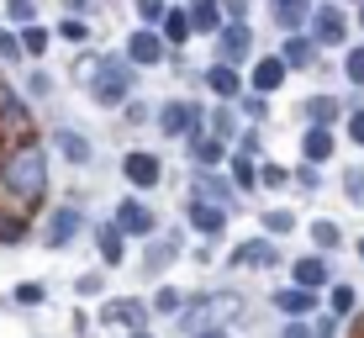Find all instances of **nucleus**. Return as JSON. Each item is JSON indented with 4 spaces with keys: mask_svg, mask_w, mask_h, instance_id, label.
Listing matches in <instances>:
<instances>
[{
    "mask_svg": "<svg viewBox=\"0 0 364 338\" xmlns=\"http://www.w3.org/2000/svg\"><path fill=\"white\" fill-rule=\"evenodd\" d=\"M0 185H6V196L16 206H37L48 196V154H43L37 137L6 148V159H0Z\"/></svg>",
    "mask_w": 364,
    "mask_h": 338,
    "instance_id": "obj_1",
    "label": "nucleus"
},
{
    "mask_svg": "<svg viewBox=\"0 0 364 338\" xmlns=\"http://www.w3.org/2000/svg\"><path fill=\"white\" fill-rule=\"evenodd\" d=\"M85 85H90V101L95 106H122L132 95V64H127V58H100L95 74Z\"/></svg>",
    "mask_w": 364,
    "mask_h": 338,
    "instance_id": "obj_2",
    "label": "nucleus"
},
{
    "mask_svg": "<svg viewBox=\"0 0 364 338\" xmlns=\"http://www.w3.org/2000/svg\"><path fill=\"white\" fill-rule=\"evenodd\" d=\"M232 317H243V302H237L232 291H217V296H206V302H196L191 312H185L191 333H228Z\"/></svg>",
    "mask_w": 364,
    "mask_h": 338,
    "instance_id": "obj_3",
    "label": "nucleus"
},
{
    "mask_svg": "<svg viewBox=\"0 0 364 338\" xmlns=\"http://www.w3.org/2000/svg\"><path fill=\"white\" fill-rule=\"evenodd\" d=\"M0 137H6V143H27L32 137V106L21 101L11 85H0Z\"/></svg>",
    "mask_w": 364,
    "mask_h": 338,
    "instance_id": "obj_4",
    "label": "nucleus"
},
{
    "mask_svg": "<svg viewBox=\"0 0 364 338\" xmlns=\"http://www.w3.org/2000/svg\"><path fill=\"white\" fill-rule=\"evenodd\" d=\"M111 228H117L122 238H154V233H159V217L148 211V201L127 196V201H117V217H111Z\"/></svg>",
    "mask_w": 364,
    "mask_h": 338,
    "instance_id": "obj_5",
    "label": "nucleus"
},
{
    "mask_svg": "<svg viewBox=\"0 0 364 338\" xmlns=\"http://www.w3.org/2000/svg\"><path fill=\"white\" fill-rule=\"evenodd\" d=\"M80 233H85V217L74 206H53V211H48V222H43V243L48 248H69Z\"/></svg>",
    "mask_w": 364,
    "mask_h": 338,
    "instance_id": "obj_6",
    "label": "nucleus"
},
{
    "mask_svg": "<svg viewBox=\"0 0 364 338\" xmlns=\"http://www.w3.org/2000/svg\"><path fill=\"white\" fill-rule=\"evenodd\" d=\"M217 64H228V69H237L248 53H254V32H248V21H228V27L217 32Z\"/></svg>",
    "mask_w": 364,
    "mask_h": 338,
    "instance_id": "obj_7",
    "label": "nucleus"
},
{
    "mask_svg": "<svg viewBox=\"0 0 364 338\" xmlns=\"http://www.w3.org/2000/svg\"><path fill=\"white\" fill-rule=\"evenodd\" d=\"M306 27H311V43H328V48H333V43H343V37H348V16L328 0V6H311V21H306Z\"/></svg>",
    "mask_w": 364,
    "mask_h": 338,
    "instance_id": "obj_8",
    "label": "nucleus"
},
{
    "mask_svg": "<svg viewBox=\"0 0 364 338\" xmlns=\"http://www.w3.org/2000/svg\"><path fill=\"white\" fill-rule=\"evenodd\" d=\"M159 127H164L169 137H191L200 127V106L196 101H164L159 106Z\"/></svg>",
    "mask_w": 364,
    "mask_h": 338,
    "instance_id": "obj_9",
    "label": "nucleus"
},
{
    "mask_svg": "<svg viewBox=\"0 0 364 338\" xmlns=\"http://www.w3.org/2000/svg\"><path fill=\"white\" fill-rule=\"evenodd\" d=\"M122 174H127V185H137V191H154V185L164 180V164H159V154L132 148V154L122 159Z\"/></svg>",
    "mask_w": 364,
    "mask_h": 338,
    "instance_id": "obj_10",
    "label": "nucleus"
},
{
    "mask_svg": "<svg viewBox=\"0 0 364 338\" xmlns=\"http://www.w3.org/2000/svg\"><path fill=\"white\" fill-rule=\"evenodd\" d=\"M317 302H322V296L317 291H301V285H280V291H274V307H280L285 322H306L311 312H317Z\"/></svg>",
    "mask_w": 364,
    "mask_h": 338,
    "instance_id": "obj_11",
    "label": "nucleus"
},
{
    "mask_svg": "<svg viewBox=\"0 0 364 338\" xmlns=\"http://www.w3.org/2000/svg\"><path fill=\"white\" fill-rule=\"evenodd\" d=\"M274 259H280L274 238H248V243L232 248V265H237V270H274Z\"/></svg>",
    "mask_w": 364,
    "mask_h": 338,
    "instance_id": "obj_12",
    "label": "nucleus"
},
{
    "mask_svg": "<svg viewBox=\"0 0 364 338\" xmlns=\"http://www.w3.org/2000/svg\"><path fill=\"white\" fill-rule=\"evenodd\" d=\"M122 58H127L132 69H143V64H159V58H164V37H159L154 27H137V32L127 37V53H122Z\"/></svg>",
    "mask_w": 364,
    "mask_h": 338,
    "instance_id": "obj_13",
    "label": "nucleus"
},
{
    "mask_svg": "<svg viewBox=\"0 0 364 338\" xmlns=\"http://www.w3.org/2000/svg\"><path fill=\"white\" fill-rule=\"evenodd\" d=\"M100 322H106V328H127V333H143V322H148V307H143V302H106V307H100Z\"/></svg>",
    "mask_w": 364,
    "mask_h": 338,
    "instance_id": "obj_14",
    "label": "nucleus"
},
{
    "mask_svg": "<svg viewBox=\"0 0 364 338\" xmlns=\"http://www.w3.org/2000/svg\"><path fill=\"white\" fill-rule=\"evenodd\" d=\"M191 228L200 238H222V228H228V206L217 201H200V196H191Z\"/></svg>",
    "mask_w": 364,
    "mask_h": 338,
    "instance_id": "obj_15",
    "label": "nucleus"
},
{
    "mask_svg": "<svg viewBox=\"0 0 364 338\" xmlns=\"http://www.w3.org/2000/svg\"><path fill=\"white\" fill-rule=\"evenodd\" d=\"M291 285H301V291H328V259L322 254H306V259H296V270H291Z\"/></svg>",
    "mask_w": 364,
    "mask_h": 338,
    "instance_id": "obj_16",
    "label": "nucleus"
},
{
    "mask_svg": "<svg viewBox=\"0 0 364 338\" xmlns=\"http://www.w3.org/2000/svg\"><path fill=\"white\" fill-rule=\"evenodd\" d=\"M185 16H191V32H211V37H217L222 27H228L222 0H191V11H185Z\"/></svg>",
    "mask_w": 364,
    "mask_h": 338,
    "instance_id": "obj_17",
    "label": "nucleus"
},
{
    "mask_svg": "<svg viewBox=\"0 0 364 338\" xmlns=\"http://www.w3.org/2000/svg\"><path fill=\"white\" fill-rule=\"evenodd\" d=\"M285 74H291V69H285L280 58H259L254 74H248V85H254V95H274L285 85Z\"/></svg>",
    "mask_w": 364,
    "mask_h": 338,
    "instance_id": "obj_18",
    "label": "nucleus"
},
{
    "mask_svg": "<svg viewBox=\"0 0 364 338\" xmlns=\"http://www.w3.org/2000/svg\"><path fill=\"white\" fill-rule=\"evenodd\" d=\"M206 85H211V95H217V101H237V95H243V74L228 69V64H211V69H206Z\"/></svg>",
    "mask_w": 364,
    "mask_h": 338,
    "instance_id": "obj_19",
    "label": "nucleus"
},
{
    "mask_svg": "<svg viewBox=\"0 0 364 338\" xmlns=\"http://www.w3.org/2000/svg\"><path fill=\"white\" fill-rule=\"evenodd\" d=\"M311 21V0H274V27L280 32H301Z\"/></svg>",
    "mask_w": 364,
    "mask_h": 338,
    "instance_id": "obj_20",
    "label": "nucleus"
},
{
    "mask_svg": "<svg viewBox=\"0 0 364 338\" xmlns=\"http://www.w3.org/2000/svg\"><path fill=\"white\" fill-rule=\"evenodd\" d=\"M274 58H280L285 69H306L311 58H317V48H311V37L291 32V37H285V43H280V53H274Z\"/></svg>",
    "mask_w": 364,
    "mask_h": 338,
    "instance_id": "obj_21",
    "label": "nucleus"
},
{
    "mask_svg": "<svg viewBox=\"0 0 364 338\" xmlns=\"http://www.w3.org/2000/svg\"><path fill=\"white\" fill-rule=\"evenodd\" d=\"M95 243H100V265H106V270L127 259V238L111 228V222H100V228H95Z\"/></svg>",
    "mask_w": 364,
    "mask_h": 338,
    "instance_id": "obj_22",
    "label": "nucleus"
},
{
    "mask_svg": "<svg viewBox=\"0 0 364 338\" xmlns=\"http://www.w3.org/2000/svg\"><path fill=\"white\" fill-rule=\"evenodd\" d=\"M301 154H306V164L333 159V132L328 127H306V132H301Z\"/></svg>",
    "mask_w": 364,
    "mask_h": 338,
    "instance_id": "obj_23",
    "label": "nucleus"
},
{
    "mask_svg": "<svg viewBox=\"0 0 364 338\" xmlns=\"http://www.w3.org/2000/svg\"><path fill=\"white\" fill-rule=\"evenodd\" d=\"M53 143H58V154H64L69 164H90V143H85V137L74 132V127H58V132H53Z\"/></svg>",
    "mask_w": 364,
    "mask_h": 338,
    "instance_id": "obj_24",
    "label": "nucleus"
},
{
    "mask_svg": "<svg viewBox=\"0 0 364 338\" xmlns=\"http://www.w3.org/2000/svg\"><path fill=\"white\" fill-rule=\"evenodd\" d=\"M191 196H200V201H217V206H232V191H228V185H222V180H217V174H206V169H200V174H196V185H191Z\"/></svg>",
    "mask_w": 364,
    "mask_h": 338,
    "instance_id": "obj_25",
    "label": "nucleus"
},
{
    "mask_svg": "<svg viewBox=\"0 0 364 338\" xmlns=\"http://www.w3.org/2000/svg\"><path fill=\"white\" fill-rule=\"evenodd\" d=\"M159 37H164V48L185 43V37H191V16H185V11H164V21H159Z\"/></svg>",
    "mask_w": 364,
    "mask_h": 338,
    "instance_id": "obj_26",
    "label": "nucleus"
},
{
    "mask_svg": "<svg viewBox=\"0 0 364 338\" xmlns=\"http://www.w3.org/2000/svg\"><path fill=\"white\" fill-rule=\"evenodd\" d=\"M354 307H359V291H354V285H343V280H338V285H328V312H333L338 322H343Z\"/></svg>",
    "mask_w": 364,
    "mask_h": 338,
    "instance_id": "obj_27",
    "label": "nucleus"
},
{
    "mask_svg": "<svg viewBox=\"0 0 364 338\" xmlns=\"http://www.w3.org/2000/svg\"><path fill=\"white\" fill-rule=\"evenodd\" d=\"M301 117H306L311 127H328V122L338 117V101H333V95H311V101L301 106Z\"/></svg>",
    "mask_w": 364,
    "mask_h": 338,
    "instance_id": "obj_28",
    "label": "nucleus"
},
{
    "mask_svg": "<svg viewBox=\"0 0 364 338\" xmlns=\"http://www.w3.org/2000/svg\"><path fill=\"white\" fill-rule=\"evenodd\" d=\"M16 43H21V53H27V58H43L53 37H48V27H37V21H32V27H21V32H16Z\"/></svg>",
    "mask_w": 364,
    "mask_h": 338,
    "instance_id": "obj_29",
    "label": "nucleus"
},
{
    "mask_svg": "<svg viewBox=\"0 0 364 338\" xmlns=\"http://www.w3.org/2000/svg\"><path fill=\"white\" fill-rule=\"evenodd\" d=\"M232 185H237V191H254V185H259V164H254V159H248V154H232Z\"/></svg>",
    "mask_w": 364,
    "mask_h": 338,
    "instance_id": "obj_30",
    "label": "nucleus"
},
{
    "mask_svg": "<svg viewBox=\"0 0 364 338\" xmlns=\"http://www.w3.org/2000/svg\"><path fill=\"white\" fill-rule=\"evenodd\" d=\"M27 233V211H0V243H21Z\"/></svg>",
    "mask_w": 364,
    "mask_h": 338,
    "instance_id": "obj_31",
    "label": "nucleus"
},
{
    "mask_svg": "<svg viewBox=\"0 0 364 338\" xmlns=\"http://www.w3.org/2000/svg\"><path fill=\"white\" fill-rule=\"evenodd\" d=\"M191 154H196V164L200 169H211V164H222V143H217V137H191Z\"/></svg>",
    "mask_w": 364,
    "mask_h": 338,
    "instance_id": "obj_32",
    "label": "nucleus"
},
{
    "mask_svg": "<svg viewBox=\"0 0 364 338\" xmlns=\"http://www.w3.org/2000/svg\"><path fill=\"white\" fill-rule=\"evenodd\" d=\"M174 265V238H159V243H148V275H159V270H169Z\"/></svg>",
    "mask_w": 364,
    "mask_h": 338,
    "instance_id": "obj_33",
    "label": "nucleus"
},
{
    "mask_svg": "<svg viewBox=\"0 0 364 338\" xmlns=\"http://www.w3.org/2000/svg\"><path fill=\"white\" fill-rule=\"evenodd\" d=\"M154 312H159V317H180V312H185V291H174V285H159Z\"/></svg>",
    "mask_w": 364,
    "mask_h": 338,
    "instance_id": "obj_34",
    "label": "nucleus"
},
{
    "mask_svg": "<svg viewBox=\"0 0 364 338\" xmlns=\"http://www.w3.org/2000/svg\"><path fill=\"white\" fill-rule=\"evenodd\" d=\"M6 21L11 27H32L37 21V0H6Z\"/></svg>",
    "mask_w": 364,
    "mask_h": 338,
    "instance_id": "obj_35",
    "label": "nucleus"
},
{
    "mask_svg": "<svg viewBox=\"0 0 364 338\" xmlns=\"http://www.w3.org/2000/svg\"><path fill=\"white\" fill-rule=\"evenodd\" d=\"M311 243H317V248H322V254H333V248H338V243H343V233H338V228H333V222H328V217H322V222H311Z\"/></svg>",
    "mask_w": 364,
    "mask_h": 338,
    "instance_id": "obj_36",
    "label": "nucleus"
},
{
    "mask_svg": "<svg viewBox=\"0 0 364 338\" xmlns=\"http://www.w3.org/2000/svg\"><path fill=\"white\" fill-rule=\"evenodd\" d=\"M164 11H169V0H137V16H143V27H154V32H159V21H164Z\"/></svg>",
    "mask_w": 364,
    "mask_h": 338,
    "instance_id": "obj_37",
    "label": "nucleus"
},
{
    "mask_svg": "<svg viewBox=\"0 0 364 338\" xmlns=\"http://www.w3.org/2000/svg\"><path fill=\"white\" fill-rule=\"evenodd\" d=\"M11 296H16V307H43V296H48V291H43L37 280H21L16 291H11Z\"/></svg>",
    "mask_w": 364,
    "mask_h": 338,
    "instance_id": "obj_38",
    "label": "nucleus"
},
{
    "mask_svg": "<svg viewBox=\"0 0 364 338\" xmlns=\"http://www.w3.org/2000/svg\"><path fill=\"white\" fill-rule=\"evenodd\" d=\"M264 233L274 238V233H296V217L291 211H264Z\"/></svg>",
    "mask_w": 364,
    "mask_h": 338,
    "instance_id": "obj_39",
    "label": "nucleus"
},
{
    "mask_svg": "<svg viewBox=\"0 0 364 338\" xmlns=\"http://www.w3.org/2000/svg\"><path fill=\"white\" fill-rule=\"evenodd\" d=\"M343 191L354 206H364V169H343Z\"/></svg>",
    "mask_w": 364,
    "mask_h": 338,
    "instance_id": "obj_40",
    "label": "nucleus"
},
{
    "mask_svg": "<svg viewBox=\"0 0 364 338\" xmlns=\"http://www.w3.org/2000/svg\"><path fill=\"white\" fill-rule=\"evenodd\" d=\"M21 58V43H16V32L11 27H0V64H16Z\"/></svg>",
    "mask_w": 364,
    "mask_h": 338,
    "instance_id": "obj_41",
    "label": "nucleus"
},
{
    "mask_svg": "<svg viewBox=\"0 0 364 338\" xmlns=\"http://www.w3.org/2000/svg\"><path fill=\"white\" fill-rule=\"evenodd\" d=\"M343 74H348V85H364V48H354L343 58Z\"/></svg>",
    "mask_w": 364,
    "mask_h": 338,
    "instance_id": "obj_42",
    "label": "nucleus"
},
{
    "mask_svg": "<svg viewBox=\"0 0 364 338\" xmlns=\"http://www.w3.org/2000/svg\"><path fill=\"white\" fill-rule=\"evenodd\" d=\"M232 132H237L232 111H217V117H211V137H217V143H222V137H232Z\"/></svg>",
    "mask_w": 364,
    "mask_h": 338,
    "instance_id": "obj_43",
    "label": "nucleus"
},
{
    "mask_svg": "<svg viewBox=\"0 0 364 338\" xmlns=\"http://www.w3.org/2000/svg\"><path fill=\"white\" fill-rule=\"evenodd\" d=\"M285 180H291V169H280V164H259V185H269V191H274V185H285Z\"/></svg>",
    "mask_w": 364,
    "mask_h": 338,
    "instance_id": "obj_44",
    "label": "nucleus"
},
{
    "mask_svg": "<svg viewBox=\"0 0 364 338\" xmlns=\"http://www.w3.org/2000/svg\"><path fill=\"white\" fill-rule=\"evenodd\" d=\"M58 37H64V43H85V37H90V27H85V21H64V27H58Z\"/></svg>",
    "mask_w": 364,
    "mask_h": 338,
    "instance_id": "obj_45",
    "label": "nucleus"
},
{
    "mask_svg": "<svg viewBox=\"0 0 364 338\" xmlns=\"http://www.w3.org/2000/svg\"><path fill=\"white\" fill-rule=\"evenodd\" d=\"M311 338H338V317L328 312V317H317V328H311Z\"/></svg>",
    "mask_w": 364,
    "mask_h": 338,
    "instance_id": "obj_46",
    "label": "nucleus"
},
{
    "mask_svg": "<svg viewBox=\"0 0 364 338\" xmlns=\"http://www.w3.org/2000/svg\"><path fill=\"white\" fill-rule=\"evenodd\" d=\"M280 338H311V322H285Z\"/></svg>",
    "mask_w": 364,
    "mask_h": 338,
    "instance_id": "obj_47",
    "label": "nucleus"
},
{
    "mask_svg": "<svg viewBox=\"0 0 364 338\" xmlns=\"http://www.w3.org/2000/svg\"><path fill=\"white\" fill-rule=\"evenodd\" d=\"M348 137H354V143H364V111H354V117H348Z\"/></svg>",
    "mask_w": 364,
    "mask_h": 338,
    "instance_id": "obj_48",
    "label": "nucleus"
},
{
    "mask_svg": "<svg viewBox=\"0 0 364 338\" xmlns=\"http://www.w3.org/2000/svg\"><path fill=\"white\" fill-rule=\"evenodd\" d=\"M64 6H69V11H90V0H64Z\"/></svg>",
    "mask_w": 364,
    "mask_h": 338,
    "instance_id": "obj_49",
    "label": "nucleus"
},
{
    "mask_svg": "<svg viewBox=\"0 0 364 338\" xmlns=\"http://www.w3.org/2000/svg\"><path fill=\"white\" fill-rule=\"evenodd\" d=\"M191 338H228V333H191Z\"/></svg>",
    "mask_w": 364,
    "mask_h": 338,
    "instance_id": "obj_50",
    "label": "nucleus"
},
{
    "mask_svg": "<svg viewBox=\"0 0 364 338\" xmlns=\"http://www.w3.org/2000/svg\"><path fill=\"white\" fill-rule=\"evenodd\" d=\"M127 338H154V333H148V328H143V333H127Z\"/></svg>",
    "mask_w": 364,
    "mask_h": 338,
    "instance_id": "obj_51",
    "label": "nucleus"
},
{
    "mask_svg": "<svg viewBox=\"0 0 364 338\" xmlns=\"http://www.w3.org/2000/svg\"><path fill=\"white\" fill-rule=\"evenodd\" d=\"M359 259H364V238H359Z\"/></svg>",
    "mask_w": 364,
    "mask_h": 338,
    "instance_id": "obj_52",
    "label": "nucleus"
},
{
    "mask_svg": "<svg viewBox=\"0 0 364 338\" xmlns=\"http://www.w3.org/2000/svg\"><path fill=\"white\" fill-rule=\"evenodd\" d=\"M359 27H364V11H359Z\"/></svg>",
    "mask_w": 364,
    "mask_h": 338,
    "instance_id": "obj_53",
    "label": "nucleus"
}]
</instances>
